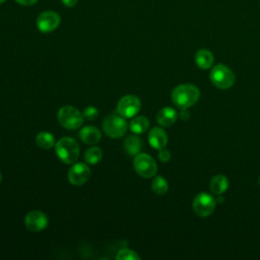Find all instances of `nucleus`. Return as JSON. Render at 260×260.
<instances>
[{
    "label": "nucleus",
    "mask_w": 260,
    "mask_h": 260,
    "mask_svg": "<svg viewBox=\"0 0 260 260\" xmlns=\"http://www.w3.org/2000/svg\"><path fill=\"white\" fill-rule=\"evenodd\" d=\"M1 181H2V175H1V172H0V183H1Z\"/></svg>",
    "instance_id": "28"
},
{
    "label": "nucleus",
    "mask_w": 260,
    "mask_h": 260,
    "mask_svg": "<svg viewBox=\"0 0 260 260\" xmlns=\"http://www.w3.org/2000/svg\"><path fill=\"white\" fill-rule=\"evenodd\" d=\"M151 189L152 191L157 194V195H164L167 193L168 189H169V185L168 182L166 181V179L161 176H156L151 183Z\"/></svg>",
    "instance_id": "21"
},
{
    "label": "nucleus",
    "mask_w": 260,
    "mask_h": 260,
    "mask_svg": "<svg viewBox=\"0 0 260 260\" xmlns=\"http://www.w3.org/2000/svg\"><path fill=\"white\" fill-rule=\"evenodd\" d=\"M141 108L140 100L133 94L122 96L117 104V112L124 118H133Z\"/></svg>",
    "instance_id": "8"
},
{
    "label": "nucleus",
    "mask_w": 260,
    "mask_h": 260,
    "mask_svg": "<svg viewBox=\"0 0 260 260\" xmlns=\"http://www.w3.org/2000/svg\"><path fill=\"white\" fill-rule=\"evenodd\" d=\"M5 1H6V0H0V4H2V3L5 2Z\"/></svg>",
    "instance_id": "29"
},
{
    "label": "nucleus",
    "mask_w": 260,
    "mask_h": 260,
    "mask_svg": "<svg viewBox=\"0 0 260 260\" xmlns=\"http://www.w3.org/2000/svg\"><path fill=\"white\" fill-rule=\"evenodd\" d=\"M78 135L83 143L89 145H93L101 140V131L99 130V128L91 125L81 128Z\"/></svg>",
    "instance_id": "13"
},
{
    "label": "nucleus",
    "mask_w": 260,
    "mask_h": 260,
    "mask_svg": "<svg viewBox=\"0 0 260 260\" xmlns=\"http://www.w3.org/2000/svg\"><path fill=\"white\" fill-rule=\"evenodd\" d=\"M61 22L60 15L52 10H46L39 14L37 18V27L41 32H51L55 30Z\"/></svg>",
    "instance_id": "9"
},
{
    "label": "nucleus",
    "mask_w": 260,
    "mask_h": 260,
    "mask_svg": "<svg viewBox=\"0 0 260 260\" xmlns=\"http://www.w3.org/2000/svg\"><path fill=\"white\" fill-rule=\"evenodd\" d=\"M187 109H182V112L180 113V117H181V119H183V120H186L187 118H188V112L186 111Z\"/></svg>",
    "instance_id": "27"
},
{
    "label": "nucleus",
    "mask_w": 260,
    "mask_h": 260,
    "mask_svg": "<svg viewBox=\"0 0 260 260\" xmlns=\"http://www.w3.org/2000/svg\"><path fill=\"white\" fill-rule=\"evenodd\" d=\"M90 177V169L83 162H74L68 172V181L75 186L83 185Z\"/></svg>",
    "instance_id": "10"
},
{
    "label": "nucleus",
    "mask_w": 260,
    "mask_h": 260,
    "mask_svg": "<svg viewBox=\"0 0 260 260\" xmlns=\"http://www.w3.org/2000/svg\"><path fill=\"white\" fill-rule=\"evenodd\" d=\"M133 167L135 172L143 178H151L156 174L157 166L154 159L147 153H138L134 156Z\"/></svg>",
    "instance_id": "6"
},
{
    "label": "nucleus",
    "mask_w": 260,
    "mask_h": 260,
    "mask_svg": "<svg viewBox=\"0 0 260 260\" xmlns=\"http://www.w3.org/2000/svg\"><path fill=\"white\" fill-rule=\"evenodd\" d=\"M213 54L207 49H200L195 54V63L201 69H208L213 64Z\"/></svg>",
    "instance_id": "15"
},
{
    "label": "nucleus",
    "mask_w": 260,
    "mask_h": 260,
    "mask_svg": "<svg viewBox=\"0 0 260 260\" xmlns=\"http://www.w3.org/2000/svg\"><path fill=\"white\" fill-rule=\"evenodd\" d=\"M103 128L109 137L119 138L126 133L127 123L121 115H110L104 120Z\"/></svg>",
    "instance_id": "7"
},
{
    "label": "nucleus",
    "mask_w": 260,
    "mask_h": 260,
    "mask_svg": "<svg viewBox=\"0 0 260 260\" xmlns=\"http://www.w3.org/2000/svg\"><path fill=\"white\" fill-rule=\"evenodd\" d=\"M117 260H139L140 257L135 251L130 249H122L116 255Z\"/></svg>",
    "instance_id": "22"
},
{
    "label": "nucleus",
    "mask_w": 260,
    "mask_h": 260,
    "mask_svg": "<svg viewBox=\"0 0 260 260\" xmlns=\"http://www.w3.org/2000/svg\"><path fill=\"white\" fill-rule=\"evenodd\" d=\"M55 151L61 161L66 165L76 162L79 157V145L77 141L71 137H63L55 144Z\"/></svg>",
    "instance_id": "2"
},
{
    "label": "nucleus",
    "mask_w": 260,
    "mask_h": 260,
    "mask_svg": "<svg viewBox=\"0 0 260 260\" xmlns=\"http://www.w3.org/2000/svg\"><path fill=\"white\" fill-rule=\"evenodd\" d=\"M103 157V151L100 147L91 146L86 149L84 153V159L89 165H96Z\"/></svg>",
    "instance_id": "20"
},
{
    "label": "nucleus",
    "mask_w": 260,
    "mask_h": 260,
    "mask_svg": "<svg viewBox=\"0 0 260 260\" xmlns=\"http://www.w3.org/2000/svg\"><path fill=\"white\" fill-rule=\"evenodd\" d=\"M36 142L43 149H50L55 145V137L48 131H41L36 136Z\"/></svg>",
    "instance_id": "19"
},
{
    "label": "nucleus",
    "mask_w": 260,
    "mask_h": 260,
    "mask_svg": "<svg viewBox=\"0 0 260 260\" xmlns=\"http://www.w3.org/2000/svg\"><path fill=\"white\" fill-rule=\"evenodd\" d=\"M18 4L22 6H31L34 5L38 0H15Z\"/></svg>",
    "instance_id": "25"
},
{
    "label": "nucleus",
    "mask_w": 260,
    "mask_h": 260,
    "mask_svg": "<svg viewBox=\"0 0 260 260\" xmlns=\"http://www.w3.org/2000/svg\"><path fill=\"white\" fill-rule=\"evenodd\" d=\"M229 188V180L224 175H216L210 181V190L214 195H221Z\"/></svg>",
    "instance_id": "16"
},
{
    "label": "nucleus",
    "mask_w": 260,
    "mask_h": 260,
    "mask_svg": "<svg viewBox=\"0 0 260 260\" xmlns=\"http://www.w3.org/2000/svg\"><path fill=\"white\" fill-rule=\"evenodd\" d=\"M209 78L214 86L219 89H228L235 83L234 72L223 64H217L212 67Z\"/></svg>",
    "instance_id": "3"
},
{
    "label": "nucleus",
    "mask_w": 260,
    "mask_h": 260,
    "mask_svg": "<svg viewBox=\"0 0 260 260\" xmlns=\"http://www.w3.org/2000/svg\"><path fill=\"white\" fill-rule=\"evenodd\" d=\"M158 158L162 162H168L171 158V152L168 149L161 148L159 149V152H158Z\"/></svg>",
    "instance_id": "24"
},
{
    "label": "nucleus",
    "mask_w": 260,
    "mask_h": 260,
    "mask_svg": "<svg viewBox=\"0 0 260 260\" xmlns=\"http://www.w3.org/2000/svg\"><path fill=\"white\" fill-rule=\"evenodd\" d=\"M62 3L66 6V7H73L77 4L78 0H61Z\"/></svg>",
    "instance_id": "26"
},
{
    "label": "nucleus",
    "mask_w": 260,
    "mask_h": 260,
    "mask_svg": "<svg viewBox=\"0 0 260 260\" xmlns=\"http://www.w3.org/2000/svg\"><path fill=\"white\" fill-rule=\"evenodd\" d=\"M82 115H83V118H85L86 120L92 121V120H95L98 118L99 110L93 106H89V107H87L83 110Z\"/></svg>",
    "instance_id": "23"
},
{
    "label": "nucleus",
    "mask_w": 260,
    "mask_h": 260,
    "mask_svg": "<svg viewBox=\"0 0 260 260\" xmlns=\"http://www.w3.org/2000/svg\"><path fill=\"white\" fill-rule=\"evenodd\" d=\"M216 205L215 198L206 192H201L197 194L192 202V208L195 214L201 217H205L210 215Z\"/></svg>",
    "instance_id": "5"
},
{
    "label": "nucleus",
    "mask_w": 260,
    "mask_h": 260,
    "mask_svg": "<svg viewBox=\"0 0 260 260\" xmlns=\"http://www.w3.org/2000/svg\"><path fill=\"white\" fill-rule=\"evenodd\" d=\"M124 146H125V150L128 152L129 155L135 156L136 154L139 153V151L141 149L142 141L138 136L130 135L125 139Z\"/></svg>",
    "instance_id": "18"
},
{
    "label": "nucleus",
    "mask_w": 260,
    "mask_h": 260,
    "mask_svg": "<svg viewBox=\"0 0 260 260\" xmlns=\"http://www.w3.org/2000/svg\"><path fill=\"white\" fill-rule=\"evenodd\" d=\"M149 121L144 116H136L134 117L129 124L130 130L135 134H142L148 130Z\"/></svg>",
    "instance_id": "17"
},
{
    "label": "nucleus",
    "mask_w": 260,
    "mask_h": 260,
    "mask_svg": "<svg viewBox=\"0 0 260 260\" xmlns=\"http://www.w3.org/2000/svg\"><path fill=\"white\" fill-rule=\"evenodd\" d=\"M178 118V114L175 109L171 107H165L160 109L156 114V121L159 125L168 127L173 125Z\"/></svg>",
    "instance_id": "14"
},
{
    "label": "nucleus",
    "mask_w": 260,
    "mask_h": 260,
    "mask_svg": "<svg viewBox=\"0 0 260 260\" xmlns=\"http://www.w3.org/2000/svg\"><path fill=\"white\" fill-rule=\"evenodd\" d=\"M200 96L197 86L185 83L176 86L172 91V101L180 109H188L193 106Z\"/></svg>",
    "instance_id": "1"
},
{
    "label": "nucleus",
    "mask_w": 260,
    "mask_h": 260,
    "mask_svg": "<svg viewBox=\"0 0 260 260\" xmlns=\"http://www.w3.org/2000/svg\"><path fill=\"white\" fill-rule=\"evenodd\" d=\"M25 226L32 232H40L47 228L48 217L40 210H32L25 215L24 218Z\"/></svg>",
    "instance_id": "11"
},
{
    "label": "nucleus",
    "mask_w": 260,
    "mask_h": 260,
    "mask_svg": "<svg viewBox=\"0 0 260 260\" xmlns=\"http://www.w3.org/2000/svg\"><path fill=\"white\" fill-rule=\"evenodd\" d=\"M58 121L61 126L69 130L79 128L83 123V115L72 106H64L58 111Z\"/></svg>",
    "instance_id": "4"
},
{
    "label": "nucleus",
    "mask_w": 260,
    "mask_h": 260,
    "mask_svg": "<svg viewBox=\"0 0 260 260\" xmlns=\"http://www.w3.org/2000/svg\"><path fill=\"white\" fill-rule=\"evenodd\" d=\"M148 142L154 149L165 148L168 143V135L166 131L159 127H153L148 132Z\"/></svg>",
    "instance_id": "12"
},
{
    "label": "nucleus",
    "mask_w": 260,
    "mask_h": 260,
    "mask_svg": "<svg viewBox=\"0 0 260 260\" xmlns=\"http://www.w3.org/2000/svg\"><path fill=\"white\" fill-rule=\"evenodd\" d=\"M258 184H259V186H260V177L258 178Z\"/></svg>",
    "instance_id": "30"
}]
</instances>
